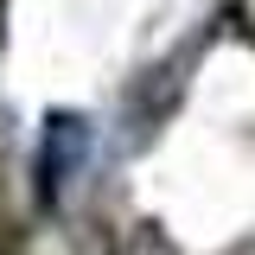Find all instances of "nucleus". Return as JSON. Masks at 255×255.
Here are the masks:
<instances>
[{
	"instance_id": "nucleus-1",
	"label": "nucleus",
	"mask_w": 255,
	"mask_h": 255,
	"mask_svg": "<svg viewBox=\"0 0 255 255\" xmlns=\"http://www.w3.org/2000/svg\"><path fill=\"white\" fill-rule=\"evenodd\" d=\"M45 128H51V134H45V191H58L64 172L83 153V122H77V115H58V122H45Z\"/></svg>"
}]
</instances>
